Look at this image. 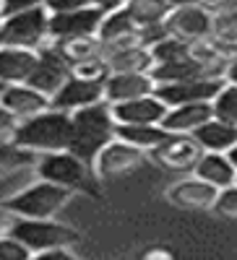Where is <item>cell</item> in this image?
Segmentation results:
<instances>
[{"label": "cell", "mask_w": 237, "mask_h": 260, "mask_svg": "<svg viewBox=\"0 0 237 260\" xmlns=\"http://www.w3.org/2000/svg\"><path fill=\"white\" fill-rule=\"evenodd\" d=\"M73 138V120L68 112L47 110L37 117L21 120L13 136V146L29 154H55V151H68Z\"/></svg>", "instance_id": "cell-1"}, {"label": "cell", "mask_w": 237, "mask_h": 260, "mask_svg": "<svg viewBox=\"0 0 237 260\" xmlns=\"http://www.w3.org/2000/svg\"><path fill=\"white\" fill-rule=\"evenodd\" d=\"M71 120H73V138H71L68 151L94 167L99 151L110 141H115V133H117L112 107L107 102H99V104L86 107V110L73 112Z\"/></svg>", "instance_id": "cell-2"}, {"label": "cell", "mask_w": 237, "mask_h": 260, "mask_svg": "<svg viewBox=\"0 0 237 260\" xmlns=\"http://www.w3.org/2000/svg\"><path fill=\"white\" fill-rule=\"evenodd\" d=\"M37 175L39 180H47L60 185L71 192H92L97 195V175L94 167L78 159L71 151H55V154H39L37 156Z\"/></svg>", "instance_id": "cell-3"}, {"label": "cell", "mask_w": 237, "mask_h": 260, "mask_svg": "<svg viewBox=\"0 0 237 260\" xmlns=\"http://www.w3.org/2000/svg\"><path fill=\"white\" fill-rule=\"evenodd\" d=\"M50 45V11L45 6L3 16L0 24V47H21V50H42Z\"/></svg>", "instance_id": "cell-4"}, {"label": "cell", "mask_w": 237, "mask_h": 260, "mask_svg": "<svg viewBox=\"0 0 237 260\" xmlns=\"http://www.w3.org/2000/svg\"><path fill=\"white\" fill-rule=\"evenodd\" d=\"M71 195H73L71 190L60 187V185H52L47 180H37L32 187H26L13 201H8L3 206V211L16 216V219H52L57 211L66 208Z\"/></svg>", "instance_id": "cell-5"}, {"label": "cell", "mask_w": 237, "mask_h": 260, "mask_svg": "<svg viewBox=\"0 0 237 260\" xmlns=\"http://www.w3.org/2000/svg\"><path fill=\"white\" fill-rule=\"evenodd\" d=\"M6 234L24 242L34 255L47 252V250H63V247H71L78 242L76 229L60 224V221H52V219H16L11 221Z\"/></svg>", "instance_id": "cell-6"}, {"label": "cell", "mask_w": 237, "mask_h": 260, "mask_svg": "<svg viewBox=\"0 0 237 260\" xmlns=\"http://www.w3.org/2000/svg\"><path fill=\"white\" fill-rule=\"evenodd\" d=\"M164 29L169 37H177L190 45V42H201V39L214 37V16L201 3L177 6L169 11V16L164 21Z\"/></svg>", "instance_id": "cell-7"}, {"label": "cell", "mask_w": 237, "mask_h": 260, "mask_svg": "<svg viewBox=\"0 0 237 260\" xmlns=\"http://www.w3.org/2000/svg\"><path fill=\"white\" fill-rule=\"evenodd\" d=\"M146 156H149L146 151L115 138V141L107 143L99 151V156L94 159V175L99 180H115V177H123V175H131V172H136L146 161Z\"/></svg>", "instance_id": "cell-8"}, {"label": "cell", "mask_w": 237, "mask_h": 260, "mask_svg": "<svg viewBox=\"0 0 237 260\" xmlns=\"http://www.w3.org/2000/svg\"><path fill=\"white\" fill-rule=\"evenodd\" d=\"M71 78V62L63 57V52L52 45H45L42 50H37V65L34 73L29 76V86H34L37 91L47 94L50 99L60 91V86Z\"/></svg>", "instance_id": "cell-9"}, {"label": "cell", "mask_w": 237, "mask_h": 260, "mask_svg": "<svg viewBox=\"0 0 237 260\" xmlns=\"http://www.w3.org/2000/svg\"><path fill=\"white\" fill-rule=\"evenodd\" d=\"M102 21H104V11L97 6L68 11V13H50V42L97 37Z\"/></svg>", "instance_id": "cell-10"}, {"label": "cell", "mask_w": 237, "mask_h": 260, "mask_svg": "<svg viewBox=\"0 0 237 260\" xmlns=\"http://www.w3.org/2000/svg\"><path fill=\"white\" fill-rule=\"evenodd\" d=\"M224 78H193L183 83H172V86H159L157 96L167 107H183V104H203L214 102L217 94L224 89Z\"/></svg>", "instance_id": "cell-11"}, {"label": "cell", "mask_w": 237, "mask_h": 260, "mask_svg": "<svg viewBox=\"0 0 237 260\" xmlns=\"http://www.w3.org/2000/svg\"><path fill=\"white\" fill-rule=\"evenodd\" d=\"M203 154H206V151L198 146V141L193 138V136H169V138H167L159 148H154L149 156H152L157 164H162L164 169L193 172Z\"/></svg>", "instance_id": "cell-12"}, {"label": "cell", "mask_w": 237, "mask_h": 260, "mask_svg": "<svg viewBox=\"0 0 237 260\" xmlns=\"http://www.w3.org/2000/svg\"><path fill=\"white\" fill-rule=\"evenodd\" d=\"M99 102H104V81H86V78L71 76L60 86V91L52 96V110L73 115Z\"/></svg>", "instance_id": "cell-13"}, {"label": "cell", "mask_w": 237, "mask_h": 260, "mask_svg": "<svg viewBox=\"0 0 237 260\" xmlns=\"http://www.w3.org/2000/svg\"><path fill=\"white\" fill-rule=\"evenodd\" d=\"M157 81L152 73H110L104 81V102L107 104H123L143 96L157 94Z\"/></svg>", "instance_id": "cell-14"}, {"label": "cell", "mask_w": 237, "mask_h": 260, "mask_svg": "<svg viewBox=\"0 0 237 260\" xmlns=\"http://www.w3.org/2000/svg\"><path fill=\"white\" fill-rule=\"evenodd\" d=\"M0 104L21 122V120H29L37 117L42 112L52 110V99L47 94L37 91L34 86L29 83H16V86H6L3 94H0Z\"/></svg>", "instance_id": "cell-15"}, {"label": "cell", "mask_w": 237, "mask_h": 260, "mask_svg": "<svg viewBox=\"0 0 237 260\" xmlns=\"http://www.w3.org/2000/svg\"><path fill=\"white\" fill-rule=\"evenodd\" d=\"M110 107H112L117 125H162V120L169 110L157 94L133 99V102H123V104H110Z\"/></svg>", "instance_id": "cell-16"}, {"label": "cell", "mask_w": 237, "mask_h": 260, "mask_svg": "<svg viewBox=\"0 0 237 260\" xmlns=\"http://www.w3.org/2000/svg\"><path fill=\"white\" fill-rule=\"evenodd\" d=\"M217 195L219 190L198 180V177H190V180H180L167 190V198L172 206L185 208V211H203V208H214L217 203Z\"/></svg>", "instance_id": "cell-17"}, {"label": "cell", "mask_w": 237, "mask_h": 260, "mask_svg": "<svg viewBox=\"0 0 237 260\" xmlns=\"http://www.w3.org/2000/svg\"><path fill=\"white\" fill-rule=\"evenodd\" d=\"M214 117V107L209 102L203 104H183V107H169L162 127L172 136H193L201 125H206Z\"/></svg>", "instance_id": "cell-18"}, {"label": "cell", "mask_w": 237, "mask_h": 260, "mask_svg": "<svg viewBox=\"0 0 237 260\" xmlns=\"http://www.w3.org/2000/svg\"><path fill=\"white\" fill-rule=\"evenodd\" d=\"M37 52L34 50H21V47H0V83L16 86L26 83L34 73Z\"/></svg>", "instance_id": "cell-19"}, {"label": "cell", "mask_w": 237, "mask_h": 260, "mask_svg": "<svg viewBox=\"0 0 237 260\" xmlns=\"http://www.w3.org/2000/svg\"><path fill=\"white\" fill-rule=\"evenodd\" d=\"M193 138L198 141V146L206 154H229L237 146V125L211 117L206 125H201L196 133H193Z\"/></svg>", "instance_id": "cell-20"}, {"label": "cell", "mask_w": 237, "mask_h": 260, "mask_svg": "<svg viewBox=\"0 0 237 260\" xmlns=\"http://www.w3.org/2000/svg\"><path fill=\"white\" fill-rule=\"evenodd\" d=\"M193 175L209 185H214L217 190H224L237 182V169L227 154H203L201 161L196 164V169H193Z\"/></svg>", "instance_id": "cell-21"}, {"label": "cell", "mask_w": 237, "mask_h": 260, "mask_svg": "<svg viewBox=\"0 0 237 260\" xmlns=\"http://www.w3.org/2000/svg\"><path fill=\"white\" fill-rule=\"evenodd\" d=\"M39 180L37 175V161H24L0 172V208L8 201H13L18 192H24L26 187H32Z\"/></svg>", "instance_id": "cell-22"}, {"label": "cell", "mask_w": 237, "mask_h": 260, "mask_svg": "<svg viewBox=\"0 0 237 260\" xmlns=\"http://www.w3.org/2000/svg\"><path fill=\"white\" fill-rule=\"evenodd\" d=\"M110 73H152L154 71V55L149 47H128L120 52L104 55Z\"/></svg>", "instance_id": "cell-23"}, {"label": "cell", "mask_w": 237, "mask_h": 260, "mask_svg": "<svg viewBox=\"0 0 237 260\" xmlns=\"http://www.w3.org/2000/svg\"><path fill=\"white\" fill-rule=\"evenodd\" d=\"M169 136L172 133H167L162 125H117V133H115V138L146 151V154H152L154 148H159Z\"/></svg>", "instance_id": "cell-24"}, {"label": "cell", "mask_w": 237, "mask_h": 260, "mask_svg": "<svg viewBox=\"0 0 237 260\" xmlns=\"http://www.w3.org/2000/svg\"><path fill=\"white\" fill-rule=\"evenodd\" d=\"M152 78L157 81V86H172V83H183V81H193V78H214V76H209L198 62H193L188 57V60H180V62L154 65Z\"/></svg>", "instance_id": "cell-25"}, {"label": "cell", "mask_w": 237, "mask_h": 260, "mask_svg": "<svg viewBox=\"0 0 237 260\" xmlns=\"http://www.w3.org/2000/svg\"><path fill=\"white\" fill-rule=\"evenodd\" d=\"M125 11L131 13V18L136 21L138 29H152V26H162L172 6L167 0H128Z\"/></svg>", "instance_id": "cell-26"}, {"label": "cell", "mask_w": 237, "mask_h": 260, "mask_svg": "<svg viewBox=\"0 0 237 260\" xmlns=\"http://www.w3.org/2000/svg\"><path fill=\"white\" fill-rule=\"evenodd\" d=\"M52 45L63 52V57L71 62V68L78 65V62H86V60L104 57L99 37H78V39H66V42H52Z\"/></svg>", "instance_id": "cell-27"}, {"label": "cell", "mask_w": 237, "mask_h": 260, "mask_svg": "<svg viewBox=\"0 0 237 260\" xmlns=\"http://www.w3.org/2000/svg\"><path fill=\"white\" fill-rule=\"evenodd\" d=\"M136 31H138V26H136V21L131 18V13H128L125 8H120V11L104 13V21H102L97 37H99L102 45H110V42L123 39L128 34H136Z\"/></svg>", "instance_id": "cell-28"}, {"label": "cell", "mask_w": 237, "mask_h": 260, "mask_svg": "<svg viewBox=\"0 0 237 260\" xmlns=\"http://www.w3.org/2000/svg\"><path fill=\"white\" fill-rule=\"evenodd\" d=\"M152 55H154V62L162 65V62H180V60H188V42L177 39V37H164L162 42L152 47Z\"/></svg>", "instance_id": "cell-29"}, {"label": "cell", "mask_w": 237, "mask_h": 260, "mask_svg": "<svg viewBox=\"0 0 237 260\" xmlns=\"http://www.w3.org/2000/svg\"><path fill=\"white\" fill-rule=\"evenodd\" d=\"M211 107H214V117L217 120L237 125V86L224 83V89L217 94V99L211 102Z\"/></svg>", "instance_id": "cell-30"}, {"label": "cell", "mask_w": 237, "mask_h": 260, "mask_svg": "<svg viewBox=\"0 0 237 260\" xmlns=\"http://www.w3.org/2000/svg\"><path fill=\"white\" fill-rule=\"evenodd\" d=\"M71 76H78V78H86V81H107L110 68H107V60L104 57H97V60H86V62L73 65Z\"/></svg>", "instance_id": "cell-31"}, {"label": "cell", "mask_w": 237, "mask_h": 260, "mask_svg": "<svg viewBox=\"0 0 237 260\" xmlns=\"http://www.w3.org/2000/svg\"><path fill=\"white\" fill-rule=\"evenodd\" d=\"M32 250L24 245L13 240L11 234H0V260H32Z\"/></svg>", "instance_id": "cell-32"}, {"label": "cell", "mask_w": 237, "mask_h": 260, "mask_svg": "<svg viewBox=\"0 0 237 260\" xmlns=\"http://www.w3.org/2000/svg\"><path fill=\"white\" fill-rule=\"evenodd\" d=\"M24 161H37V159L29 151H21L8 141H0V172L8 167H16V164H24Z\"/></svg>", "instance_id": "cell-33"}, {"label": "cell", "mask_w": 237, "mask_h": 260, "mask_svg": "<svg viewBox=\"0 0 237 260\" xmlns=\"http://www.w3.org/2000/svg\"><path fill=\"white\" fill-rule=\"evenodd\" d=\"M214 211L219 216H227V219H237V182L219 190L217 203H214Z\"/></svg>", "instance_id": "cell-34"}, {"label": "cell", "mask_w": 237, "mask_h": 260, "mask_svg": "<svg viewBox=\"0 0 237 260\" xmlns=\"http://www.w3.org/2000/svg\"><path fill=\"white\" fill-rule=\"evenodd\" d=\"M45 6V0H0V16H13L21 11H32Z\"/></svg>", "instance_id": "cell-35"}, {"label": "cell", "mask_w": 237, "mask_h": 260, "mask_svg": "<svg viewBox=\"0 0 237 260\" xmlns=\"http://www.w3.org/2000/svg\"><path fill=\"white\" fill-rule=\"evenodd\" d=\"M92 0H45V8L50 13H68V11H78V8H89Z\"/></svg>", "instance_id": "cell-36"}, {"label": "cell", "mask_w": 237, "mask_h": 260, "mask_svg": "<svg viewBox=\"0 0 237 260\" xmlns=\"http://www.w3.org/2000/svg\"><path fill=\"white\" fill-rule=\"evenodd\" d=\"M16 127H18V120L6 110L3 104H0V141H13V136H16Z\"/></svg>", "instance_id": "cell-37"}, {"label": "cell", "mask_w": 237, "mask_h": 260, "mask_svg": "<svg viewBox=\"0 0 237 260\" xmlns=\"http://www.w3.org/2000/svg\"><path fill=\"white\" fill-rule=\"evenodd\" d=\"M201 6L214 18H219V16H227V13H234L237 11V0H201Z\"/></svg>", "instance_id": "cell-38"}, {"label": "cell", "mask_w": 237, "mask_h": 260, "mask_svg": "<svg viewBox=\"0 0 237 260\" xmlns=\"http://www.w3.org/2000/svg\"><path fill=\"white\" fill-rule=\"evenodd\" d=\"M32 260H78L73 252H68V247L63 250H47V252H37L32 255Z\"/></svg>", "instance_id": "cell-39"}, {"label": "cell", "mask_w": 237, "mask_h": 260, "mask_svg": "<svg viewBox=\"0 0 237 260\" xmlns=\"http://www.w3.org/2000/svg\"><path fill=\"white\" fill-rule=\"evenodd\" d=\"M92 6L102 8L104 13H110V11H120L128 6V0H92Z\"/></svg>", "instance_id": "cell-40"}, {"label": "cell", "mask_w": 237, "mask_h": 260, "mask_svg": "<svg viewBox=\"0 0 237 260\" xmlns=\"http://www.w3.org/2000/svg\"><path fill=\"white\" fill-rule=\"evenodd\" d=\"M224 81H227V83H232V86H237V57L227 62V71H224Z\"/></svg>", "instance_id": "cell-41"}, {"label": "cell", "mask_w": 237, "mask_h": 260, "mask_svg": "<svg viewBox=\"0 0 237 260\" xmlns=\"http://www.w3.org/2000/svg\"><path fill=\"white\" fill-rule=\"evenodd\" d=\"M143 260H172V257H169V252H164V250H154V252H146Z\"/></svg>", "instance_id": "cell-42"}, {"label": "cell", "mask_w": 237, "mask_h": 260, "mask_svg": "<svg viewBox=\"0 0 237 260\" xmlns=\"http://www.w3.org/2000/svg\"><path fill=\"white\" fill-rule=\"evenodd\" d=\"M167 3L172 8H177V6H193V3H201V0H167Z\"/></svg>", "instance_id": "cell-43"}, {"label": "cell", "mask_w": 237, "mask_h": 260, "mask_svg": "<svg viewBox=\"0 0 237 260\" xmlns=\"http://www.w3.org/2000/svg\"><path fill=\"white\" fill-rule=\"evenodd\" d=\"M227 156H229V161H232V164H234V169H237V146H234V148L229 151V154H227Z\"/></svg>", "instance_id": "cell-44"}, {"label": "cell", "mask_w": 237, "mask_h": 260, "mask_svg": "<svg viewBox=\"0 0 237 260\" xmlns=\"http://www.w3.org/2000/svg\"><path fill=\"white\" fill-rule=\"evenodd\" d=\"M3 89H6V86H3V83H0V94H3Z\"/></svg>", "instance_id": "cell-45"}, {"label": "cell", "mask_w": 237, "mask_h": 260, "mask_svg": "<svg viewBox=\"0 0 237 260\" xmlns=\"http://www.w3.org/2000/svg\"><path fill=\"white\" fill-rule=\"evenodd\" d=\"M0 234H6V232H3V224H0Z\"/></svg>", "instance_id": "cell-46"}, {"label": "cell", "mask_w": 237, "mask_h": 260, "mask_svg": "<svg viewBox=\"0 0 237 260\" xmlns=\"http://www.w3.org/2000/svg\"><path fill=\"white\" fill-rule=\"evenodd\" d=\"M0 24H3V16H0Z\"/></svg>", "instance_id": "cell-47"}]
</instances>
